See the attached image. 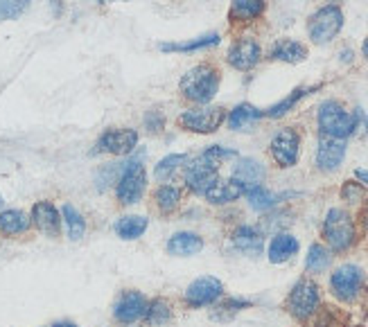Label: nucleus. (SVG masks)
Returning a JSON list of instances; mask_svg holds the SVG:
<instances>
[{"label": "nucleus", "mask_w": 368, "mask_h": 327, "mask_svg": "<svg viewBox=\"0 0 368 327\" xmlns=\"http://www.w3.org/2000/svg\"><path fill=\"white\" fill-rule=\"evenodd\" d=\"M341 199L346 204H360L364 199V185L362 183H355V181H346L344 188H341Z\"/></svg>", "instance_id": "nucleus-36"}, {"label": "nucleus", "mask_w": 368, "mask_h": 327, "mask_svg": "<svg viewBox=\"0 0 368 327\" xmlns=\"http://www.w3.org/2000/svg\"><path fill=\"white\" fill-rule=\"evenodd\" d=\"M145 188H147L145 167L140 165V162H129V165L122 169V174L118 178V185H115V195H118L120 204L133 206V204H138V201L142 199Z\"/></svg>", "instance_id": "nucleus-8"}, {"label": "nucleus", "mask_w": 368, "mask_h": 327, "mask_svg": "<svg viewBox=\"0 0 368 327\" xmlns=\"http://www.w3.org/2000/svg\"><path fill=\"white\" fill-rule=\"evenodd\" d=\"M364 221H366V226H368V204H366V208H364Z\"/></svg>", "instance_id": "nucleus-43"}, {"label": "nucleus", "mask_w": 368, "mask_h": 327, "mask_svg": "<svg viewBox=\"0 0 368 327\" xmlns=\"http://www.w3.org/2000/svg\"><path fill=\"white\" fill-rule=\"evenodd\" d=\"M179 91L195 104H210L219 91V70L210 63H199L181 77Z\"/></svg>", "instance_id": "nucleus-1"}, {"label": "nucleus", "mask_w": 368, "mask_h": 327, "mask_svg": "<svg viewBox=\"0 0 368 327\" xmlns=\"http://www.w3.org/2000/svg\"><path fill=\"white\" fill-rule=\"evenodd\" d=\"M226 120V111L221 107H197L179 115V124L192 133H212Z\"/></svg>", "instance_id": "nucleus-7"}, {"label": "nucleus", "mask_w": 368, "mask_h": 327, "mask_svg": "<svg viewBox=\"0 0 368 327\" xmlns=\"http://www.w3.org/2000/svg\"><path fill=\"white\" fill-rule=\"evenodd\" d=\"M357 327H360V325H357Z\"/></svg>", "instance_id": "nucleus-47"}, {"label": "nucleus", "mask_w": 368, "mask_h": 327, "mask_svg": "<svg viewBox=\"0 0 368 327\" xmlns=\"http://www.w3.org/2000/svg\"><path fill=\"white\" fill-rule=\"evenodd\" d=\"M355 176H357V181L364 183V185L368 188V169H357V172H355Z\"/></svg>", "instance_id": "nucleus-40"}, {"label": "nucleus", "mask_w": 368, "mask_h": 327, "mask_svg": "<svg viewBox=\"0 0 368 327\" xmlns=\"http://www.w3.org/2000/svg\"><path fill=\"white\" fill-rule=\"evenodd\" d=\"M30 228V219L23 210H5L0 213V235H21Z\"/></svg>", "instance_id": "nucleus-24"}, {"label": "nucleus", "mask_w": 368, "mask_h": 327, "mask_svg": "<svg viewBox=\"0 0 368 327\" xmlns=\"http://www.w3.org/2000/svg\"><path fill=\"white\" fill-rule=\"evenodd\" d=\"M307 56V47L303 43L294 41V38H280V41L271 47V59L285 61V63H298Z\"/></svg>", "instance_id": "nucleus-22"}, {"label": "nucleus", "mask_w": 368, "mask_h": 327, "mask_svg": "<svg viewBox=\"0 0 368 327\" xmlns=\"http://www.w3.org/2000/svg\"><path fill=\"white\" fill-rule=\"evenodd\" d=\"M346 158V145L344 140L323 136L316 149V167L321 172H334Z\"/></svg>", "instance_id": "nucleus-15"}, {"label": "nucleus", "mask_w": 368, "mask_h": 327, "mask_svg": "<svg viewBox=\"0 0 368 327\" xmlns=\"http://www.w3.org/2000/svg\"><path fill=\"white\" fill-rule=\"evenodd\" d=\"M260 56H263V50H260L258 41H253V38H240V41L228 47L226 59L235 70H251L253 66H258Z\"/></svg>", "instance_id": "nucleus-14"}, {"label": "nucleus", "mask_w": 368, "mask_h": 327, "mask_svg": "<svg viewBox=\"0 0 368 327\" xmlns=\"http://www.w3.org/2000/svg\"><path fill=\"white\" fill-rule=\"evenodd\" d=\"M32 224L47 237H57L61 230V217L50 201H38L32 208Z\"/></svg>", "instance_id": "nucleus-16"}, {"label": "nucleus", "mask_w": 368, "mask_h": 327, "mask_svg": "<svg viewBox=\"0 0 368 327\" xmlns=\"http://www.w3.org/2000/svg\"><path fill=\"white\" fill-rule=\"evenodd\" d=\"M318 127H321L323 136L344 140L348 136H353V131L357 129V115L348 113L341 104L334 100L323 102L321 107H318Z\"/></svg>", "instance_id": "nucleus-3"}, {"label": "nucleus", "mask_w": 368, "mask_h": 327, "mask_svg": "<svg viewBox=\"0 0 368 327\" xmlns=\"http://www.w3.org/2000/svg\"><path fill=\"white\" fill-rule=\"evenodd\" d=\"M147 230V217H138V215H127V217H120L115 221V233H118L120 239H138L145 235Z\"/></svg>", "instance_id": "nucleus-23"}, {"label": "nucleus", "mask_w": 368, "mask_h": 327, "mask_svg": "<svg viewBox=\"0 0 368 327\" xmlns=\"http://www.w3.org/2000/svg\"><path fill=\"white\" fill-rule=\"evenodd\" d=\"M145 124H147V129L149 131H161L163 129V124H165V120H163V115L156 113V111H152L145 115Z\"/></svg>", "instance_id": "nucleus-38"}, {"label": "nucleus", "mask_w": 368, "mask_h": 327, "mask_svg": "<svg viewBox=\"0 0 368 327\" xmlns=\"http://www.w3.org/2000/svg\"><path fill=\"white\" fill-rule=\"evenodd\" d=\"M263 115H265L263 111H258L256 107H251V104H240V107H235L228 115V127L233 131H244L253 122L263 118Z\"/></svg>", "instance_id": "nucleus-25"}, {"label": "nucleus", "mask_w": 368, "mask_h": 327, "mask_svg": "<svg viewBox=\"0 0 368 327\" xmlns=\"http://www.w3.org/2000/svg\"><path fill=\"white\" fill-rule=\"evenodd\" d=\"M251 303L249 301H233V298H230V301H226L224 305H219V310H224V312H240V310H246Z\"/></svg>", "instance_id": "nucleus-39"}, {"label": "nucleus", "mask_w": 368, "mask_h": 327, "mask_svg": "<svg viewBox=\"0 0 368 327\" xmlns=\"http://www.w3.org/2000/svg\"><path fill=\"white\" fill-rule=\"evenodd\" d=\"M298 248H301V244H298V239L294 235H289V233H278L274 239H271V244L267 248V257H269V262H274V264H283L287 262V259H292L296 253H298Z\"/></svg>", "instance_id": "nucleus-18"}, {"label": "nucleus", "mask_w": 368, "mask_h": 327, "mask_svg": "<svg viewBox=\"0 0 368 327\" xmlns=\"http://www.w3.org/2000/svg\"><path fill=\"white\" fill-rule=\"evenodd\" d=\"M54 327H77L75 323H57Z\"/></svg>", "instance_id": "nucleus-42"}, {"label": "nucleus", "mask_w": 368, "mask_h": 327, "mask_svg": "<svg viewBox=\"0 0 368 327\" xmlns=\"http://www.w3.org/2000/svg\"><path fill=\"white\" fill-rule=\"evenodd\" d=\"M203 156L210 158L215 165H221V160H226V158H233L235 156V151H230V149H224V147H210L203 151Z\"/></svg>", "instance_id": "nucleus-37"}, {"label": "nucleus", "mask_w": 368, "mask_h": 327, "mask_svg": "<svg viewBox=\"0 0 368 327\" xmlns=\"http://www.w3.org/2000/svg\"><path fill=\"white\" fill-rule=\"evenodd\" d=\"M145 321L149 325H168L172 321V305L168 298H156L147 305V314H145Z\"/></svg>", "instance_id": "nucleus-28"}, {"label": "nucleus", "mask_w": 368, "mask_h": 327, "mask_svg": "<svg viewBox=\"0 0 368 327\" xmlns=\"http://www.w3.org/2000/svg\"><path fill=\"white\" fill-rule=\"evenodd\" d=\"M233 246L244 255H260L265 248V239L253 226H240L233 233Z\"/></svg>", "instance_id": "nucleus-19"}, {"label": "nucleus", "mask_w": 368, "mask_h": 327, "mask_svg": "<svg viewBox=\"0 0 368 327\" xmlns=\"http://www.w3.org/2000/svg\"><path fill=\"white\" fill-rule=\"evenodd\" d=\"M362 52H364V56H366V59H368V38H366V41H364V47H362Z\"/></svg>", "instance_id": "nucleus-41"}, {"label": "nucleus", "mask_w": 368, "mask_h": 327, "mask_svg": "<svg viewBox=\"0 0 368 327\" xmlns=\"http://www.w3.org/2000/svg\"><path fill=\"white\" fill-rule=\"evenodd\" d=\"M330 289L341 303H355L364 289V271L355 264L339 266L330 277Z\"/></svg>", "instance_id": "nucleus-6"}, {"label": "nucleus", "mask_w": 368, "mask_h": 327, "mask_svg": "<svg viewBox=\"0 0 368 327\" xmlns=\"http://www.w3.org/2000/svg\"><path fill=\"white\" fill-rule=\"evenodd\" d=\"M332 264V251L323 244H312L305 257V268L309 273H323Z\"/></svg>", "instance_id": "nucleus-27"}, {"label": "nucleus", "mask_w": 368, "mask_h": 327, "mask_svg": "<svg viewBox=\"0 0 368 327\" xmlns=\"http://www.w3.org/2000/svg\"><path fill=\"white\" fill-rule=\"evenodd\" d=\"M219 43V34H208L195 38V41H186V43H163L161 50L163 52H195V50H206L210 45Z\"/></svg>", "instance_id": "nucleus-29"}, {"label": "nucleus", "mask_w": 368, "mask_h": 327, "mask_svg": "<svg viewBox=\"0 0 368 327\" xmlns=\"http://www.w3.org/2000/svg\"><path fill=\"white\" fill-rule=\"evenodd\" d=\"M246 185L237 178H228V181H217L206 192V199L210 201L212 206H226V204H233L240 197H244Z\"/></svg>", "instance_id": "nucleus-17"}, {"label": "nucleus", "mask_w": 368, "mask_h": 327, "mask_svg": "<svg viewBox=\"0 0 368 327\" xmlns=\"http://www.w3.org/2000/svg\"><path fill=\"white\" fill-rule=\"evenodd\" d=\"M312 91H316V86H314V89H296L292 95H287V98H285L283 102H278L276 107H271V109L267 111V115H269V118H283V115H285L287 111H292V109L296 107V104L301 102V100L305 98V95L312 93Z\"/></svg>", "instance_id": "nucleus-33"}, {"label": "nucleus", "mask_w": 368, "mask_h": 327, "mask_svg": "<svg viewBox=\"0 0 368 327\" xmlns=\"http://www.w3.org/2000/svg\"><path fill=\"white\" fill-rule=\"evenodd\" d=\"M61 215H64L66 228H68V237H71L73 242H77V239H82L84 233H86V221H84V217L77 213V210H75L71 204L64 206Z\"/></svg>", "instance_id": "nucleus-32"}, {"label": "nucleus", "mask_w": 368, "mask_h": 327, "mask_svg": "<svg viewBox=\"0 0 368 327\" xmlns=\"http://www.w3.org/2000/svg\"><path fill=\"white\" fill-rule=\"evenodd\" d=\"M203 248V239L197 233H174L168 239V253L177 257L197 255Z\"/></svg>", "instance_id": "nucleus-20"}, {"label": "nucleus", "mask_w": 368, "mask_h": 327, "mask_svg": "<svg viewBox=\"0 0 368 327\" xmlns=\"http://www.w3.org/2000/svg\"><path fill=\"white\" fill-rule=\"evenodd\" d=\"M267 0H233L228 18L233 23H251L265 14Z\"/></svg>", "instance_id": "nucleus-21"}, {"label": "nucleus", "mask_w": 368, "mask_h": 327, "mask_svg": "<svg viewBox=\"0 0 368 327\" xmlns=\"http://www.w3.org/2000/svg\"><path fill=\"white\" fill-rule=\"evenodd\" d=\"M244 195L249 199V206L258 210V213H267V210L276 206V197L271 195L269 190H265L263 185H249Z\"/></svg>", "instance_id": "nucleus-31"}, {"label": "nucleus", "mask_w": 368, "mask_h": 327, "mask_svg": "<svg viewBox=\"0 0 368 327\" xmlns=\"http://www.w3.org/2000/svg\"><path fill=\"white\" fill-rule=\"evenodd\" d=\"M318 305H321V294H318L316 282L307 280H298L294 284V289L287 296V312L294 316L296 321H307L316 314Z\"/></svg>", "instance_id": "nucleus-4"}, {"label": "nucleus", "mask_w": 368, "mask_h": 327, "mask_svg": "<svg viewBox=\"0 0 368 327\" xmlns=\"http://www.w3.org/2000/svg\"><path fill=\"white\" fill-rule=\"evenodd\" d=\"M233 178L242 181L244 185H260V181L265 178V167L260 165L258 160L253 158H244V160H240L235 169H233Z\"/></svg>", "instance_id": "nucleus-26"}, {"label": "nucleus", "mask_w": 368, "mask_h": 327, "mask_svg": "<svg viewBox=\"0 0 368 327\" xmlns=\"http://www.w3.org/2000/svg\"><path fill=\"white\" fill-rule=\"evenodd\" d=\"M301 151V136L296 129H280L271 140V156L278 167H294Z\"/></svg>", "instance_id": "nucleus-11"}, {"label": "nucleus", "mask_w": 368, "mask_h": 327, "mask_svg": "<svg viewBox=\"0 0 368 327\" xmlns=\"http://www.w3.org/2000/svg\"><path fill=\"white\" fill-rule=\"evenodd\" d=\"M147 305H149L147 298L140 291L129 289L118 298V303L113 307V316H115V321L124 323V325L138 323L145 319V314H147Z\"/></svg>", "instance_id": "nucleus-12"}, {"label": "nucleus", "mask_w": 368, "mask_h": 327, "mask_svg": "<svg viewBox=\"0 0 368 327\" xmlns=\"http://www.w3.org/2000/svg\"><path fill=\"white\" fill-rule=\"evenodd\" d=\"M344 27V12L337 5H325L318 12H314L307 21V32L314 43L323 45L330 43L332 38L341 32Z\"/></svg>", "instance_id": "nucleus-5"}, {"label": "nucleus", "mask_w": 368, "mask_h": 327, "mask_svg": "<svg viewBox=\"0 0 368 327\" xmlns=\"http://www.w3.org/2000/svg\"><path fill=\"white\" fill-rule=\"evenodd\" d=\"M30 0H0V21H9V18L21 16Z\"/></svg>", "instance_id": "nucleus-35"}, {"label": "nucleus", "mask_w": 368, "mask_h": 327, "mask_svg": "<svg viewBox=\"0 0 368 327\" xmlns=\"http://www.w3.org/2000/svg\"><path fill=\"white\" fill-rule=\"evenodd\" d=\"M186 160L188 158L183 156V153H172V156H165L163 160L156 162V167H154V176H156L159 181H168Z\"/></svg>", "instance_id": "nucleus-34"}, {"label": "nucleus", "mask_w": 368, "mask_h": 327, "mask_svg": "<svg viewBox=\"0 0 368 327\" xmlns=\"http://www.w3.org/2000/svg\"><path fill=\"white\" fill-rule=\"evenodd\" d=\"M138 145V133L133 129H109L98 140V151L113 153V156H127Z\"/></svg>", "instance_id": "nucleus-13"}, {"label": "nucleus", "mask_w": 368, "mask_h": 327, "mask_svg": "<svg viewBox=\"0 0 368 327\" xmlns=\"http://www.w3.org/2000/svg\"><path fill=\"white\" fill-rule=\"evenodd\" d=\"M217 169H219V165H215L210 158H206L201 153L199 158H195L186 167V185L195 192V195L206 197V192L219 181Z\"/></svg>", "instance_id": "nucleus-10"}, {"label": "nucleus", "mask_w": 368, "mask_h": 327, "mask_svg": "<svg viewBox=\"0 0 368 327\" xmlns=\"http://www.w3.org/2000/svg\"><path fill=\"white\" fill-rule=\"evenodd\" d=\"M323 237L327 246H330V251L334 253L348 251L357 239L355 219L351 217V213H346L341 208H332L323 219Z\"/></svg>", "instance_id": "nucleus-2"}, {"label": "nucleus", "mask_w": 368, "mask_h": 327, "mask_svg": "<svg viewBox=\"0 0 368 327\" xmlns=\"http://www.w3.org/2000/svg\"><path fill=\"white\" fill-rule=\"evenodd\" d=\"M3 204H5V201H3V197H0V208H3Z\"/></svg>", "instance_id": "nucleus-45"}, {"label": "nucleus", "mask_w": 368, "mask_h": 327, "mask_svg": "<svg viewBox=\"0 0 368 327\" xmlns=\"http://www.w3.org/2000/svg\"><path fill=\"white\" fill-rule=\"evenodd\" d=\"M330 3H341V0H330Z\"/></svg>", "instance_id": "nucleus-46"}, {"label": "nucleus", "mask_w": 368, "mask_h": 327, "mask_svg": "<svg viewBox=\"0 0 368 327\" xmlns=\"http://www.w3.org/2000/svg\"><path fill=\"white\" fill-rule=\"evenodd\" d=\"M98 3H115V0H98Z\"/></svg>", "instance_id": "nucleus-44"}, {"label": "nucleus", "mask_w": 368, "mask_h": 327, "mask_svg": "<svg viewBox=\"0 0 368 327\" xmlns=\"http://www.w3.org/2000/svg\"><path fill=\"white\" fill-rule=\"evenodd\" d=\"M154 199H156V206H159L161 213L170 215L181 204V190L177 185H161L156 190V195H154Z\"/></svg>", "instance_id": "nucleus-30"}, {"label": "nucleus", "mask_w": 368, "mask_h": 327, "mask_svg": "<svg viewBox=\"0 0 368 327\" xmlns=\"http://www.w3.org/2000/svg\"><path fill=\"white\" fill-rule=\"evenodd\" d=\"M221 294H224L221 280H217V277H212V275H203L188 284L186 294H183V301H186V305L192 307V310H199V307L215 305L221 298Z\"/></svg>", "instance_id": "nucleus-9"}]
</instances>
